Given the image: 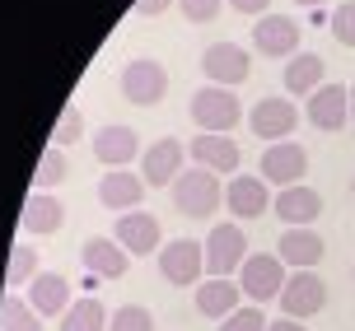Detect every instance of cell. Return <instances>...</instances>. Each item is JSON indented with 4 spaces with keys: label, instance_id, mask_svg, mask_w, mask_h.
I'll return each mask as SVG.
<instances>
[{
    "label": "cell",
    "instance_id": "obj_41",
    "mask_svg": "<svg viewBox=\"0 0 355 331\" xmlns=\"http://www.w3.org/2000/svg\"><path fill=\"white\" fill-rule=\"evenodd\" d=\"M351 280H355V266H351Z\"/></svg>",
    "mask_w": 355,
    "mask_h": 331
},
{
    "label": "cell",
    "instance_id": "obj_12",
    "mask_svg": "<svg viewBox=\"0 0 355 331\" xmlns=\"http://www.w3.org/2000/svg\"><path fill=\"white\" fill-rule=\"evenodd\" d=\"M300 107L290 103V98H262V103L248 107V131L266 145H276V140H290L295 136V126H300Z\"/></svg>",
    "mask_w": 355,
    "mask_h": 331
},
{
    "label": "cell",
    "instance_id": "obj_10",
    "mask_svg": "<svg viewBox=\"0 0 355 331\" xmlns=\"http://www.w3.org/2000/svg\"><path fill=\"white\" fill-rule=\"evenodd\" d=\"M309 173V150L295 145V140H276L262 150V163H257V177L271 182V187H295Z\"/></svg>",
    "mask_w": 355,
    "mask_h": 331
},
{
    "label": "cell",
    "instance_id": "obj_9",
    "mask_svg": "<svg viewBox=\"0 0 355 331\" xmlns=\"http://www.w3.org/2000/svg\"><path fill=\"white\" fill-rule=\"evenodd\" d=\"M201 75L220 89H239L252 75V52L239 47V42H211L201 52Z\"/></svg>",
    "mask_w": 355,
    "mask_h": 331
},
{
    "label": "cell",
    "instance_id": "obj_29",
    "mask_svg": "<svg viewBox=\"0 0 355 331\" xmlns=\"http://www.w3.org/2000/svg\"><path fill=\"white\" fill-rule=\"evenodd\" d=\"M66 177V150H56V145H47L42 150V159H37V173H33V187L37 192H52L56 182Z\"/></svg>",
    "mask_w": 355,
    "mask_h": 331
},
{
    "label": "cell",
    "instance_id": "obj_34",
    "mask_svg": "<svg viewBox=\"0 0 355 331\" xmlns=\"http://www.w3.org/2000/svg\"><path fill=\"white\" fill-rule=\"evenodd\" d=\"M178 10H182L187 24H211V19H220L225 0H178Z\"/></svg>",
    "mask_w": 355,
    "mask_h": 331
},
{
    "label": "cell",
    "instance_id": "obj_27",
    "mask_svg": "<svg viewBox=\"0 0 355 331\" xmlns=\"http://www.w3.org/2000/svg\"><path fill=\"white\" fill-rule=\"evenodd\" d=\"M0 331H42V317L28 308V298H19L15 289H5V303H0Z\"/></svg>",
    "mask_w": 355,
    "mask_h": 331
},
{
    "label": "cell",
    "instance_id": "obj_40",
    "mask_svg": "<svg viewBox=\"0 0 355 331\" xmlns=\"http://www.w3.org/2000/svg\"><path fill=\"white\" fill-rule=\"evenodd\" d=\"M351 192H355V177H351Z\"/></svg>",
    "mask_w": 355,
    "mask_h": 331
},
{
    "label": "cell",
    "instance_id": "obj_17",
    "mask_svg": "<svg viewBox=\"0 0 355 331\" xmlns=\"http://www.w3.org/2000/svg\"><path fill=\"white\" fill-rule=\"evenodd\" d=\"M112 238L131 252V257H150V252H159V220L155 215H145V210H126L117 215V229H112Z\"/></svg>",
    "mask_w": 355,
    "mask_h": 331
},
{
    "label": "cell",
    "instance_id": "obj_20",
    "mask_svg": "<svg viewBox=\"0 0 355 331\" xmlns=\"http://www.w3.org/2000/svg\"><path fill=\"white\" fill-rule=\"evenodd\" d=\"M24 298H28V308H33V313L42 317V322H47V317H56V322H61V313H66V308L75 303V298H71V280H66V276H56V271H47V276L37 271Z\"/></svg>",
    "mask_w": 355,
    "mask_h": 331
},
{
    "label": "cell",
    "instance_id": "obj_26",
    "mask_svg": "<svg viewBox=\"0 0 355 331\" xmlns=\"http://www.w3.org/2000/svg\"><path fill=\"white\" fill-rule=\"evenodd\" d=\"M107 308L103 303H98V298H75L71 308H66V313H61V331H107Z\"/></svg>",
    "mask_w": 355,
    "mask_h": 331
},
{
    "label": "cell",
    "instance_id": "obj_16",
    "mask_svg": "<svg viewBox=\"0 0 355 331\" xmlns=\"http://www.w3.org/2000/svg\"><path fill=\"white\" fill-rule=\"evenodd\" d=\"M187 159L196 168H211V173H239V145L234 136H215V131H196V140L187 145Z\"/></svg>",
    "mask_w": 355,
    "mask_h": 331
},
{
    "label": "cell",
    "instance_id": "obj_15",
    "mask_svg": "<svg viewBox=\"0 0 355 331\" xmlns=\"http://www.w3.org/2000/svg\"><path fill=\"white\" fill-rule=\"evenodd\" d=\"M80 262L94 280H122L131 271V252L117 238H85L80 243Z\"/></svg>",
    "mask_w": 355,
    "mask_h": 331
},
{
    "label": "cell",
    "instance_id": "obj_14",
    "mask_svg": "<svg viewBox=\"0 0 355 331\" xmlns=\"http://www.w3.org/2000/svg\"><path fill=\"white\" fill-rule=\"evenodd\" d=\"M322 252H327V243H322V233L313 224L281 229V238H276V257H281L290 271H313V266L322 262Z\"/></svg>",
    "mask_w": 355,
    "mask_h": 331
},
{
    "label": "cell",
    "instance_id": "obj_8",
    "mask_svg": "<svg viewBox=\"0 0 355 331\" xmlns=\"http://www.w3.org/2000/svg\"><path fill=\"white\" fill-rule=\"evenodd\" d=\"M300 37L304 28L290 15H262L252 24V52L266 61H290V56H300Z\"/></svg>",
    "mask_w": 355,
    "mask_h": 331
},
{
    "label": "cell",
    "instance_id": "obj_6",
    "mask_svg": "<svg viewBox=\"0 0 355 331\" xmlns=\"http://www.w3.org/2000/svg\"><path fill=\"white\" fill-rule=\"evenodd\" d=\"M281 313L295 317V322H309V317H318L322 308H327V280L318 276V271H290V280H285L281 289Z\"/></svg>",
    "mask_w": 355,
    "mask_h": 331
},
{
    "label": "cell",
    "instance_id": "obj_4",
    "mask_svg": "<svg viewBox=\"0 0 355 331\" xmlns=\"http://www.w3.org/2000/svg\"><path fill=\"white\" fill-rule=\"evenodd\" d=\"M122 98L131 107H159L168 98V70L164 61H150V56H136L122 66Z\"/></svg>",
    "mask_w": 355,
    "mask_h": 331
},
{
    "label": "cell",
    "instance_id": "obj_19",
    "mask_svg": "<svg viewBox=\"0 0 355 331\" xmlns=\"http://www.w3.org/2000/svg\"><path fill=\"white\" fill-rule=\"evenodd\" d=\"M66 224V206H61V196L52 192H33L19 210V229L28 233V238H52L56 229Z\"/></svg>",
    "mask_w": 355,
    "mask_h": 331
},
{
    "label": "cell",
    "instance_id": "obj_18",
    "mask_svg": "<svg viewBox=\"0 0 355 331\" xmlns=\"http://www.w3.org/2000/svg\"><path fill=\"white\" fill-rule=\"evenodd\" d=\"M145 177L131 173V168H107L103 182H98V201H103L107 210H117V215H126V210H141L145 201Z\"/></svg>",
    "mask_w": 355,
    "mask_h": 331
},
{
    "label": "cell",
    "instance_id": "obj_38",
    "mask_svg": "<svg viewBox=\"0 0 355 331\" xmlns=\"http://www.w3.org/2000/svg\"><path fill=\"white\" fill-rule=\"evenodd\" d=\"M295 5H304V10H313V5H322V0H295Z\"/></svg>",
    "mask_w": 355,
    "mask_h": 331
},
{
    "label": "cell",
    "instance_id": "obj_33",
    "mask_svg": "<svg viewBox=\"0 0 355 331\" xmlns=\"http://www.w3.org/2000/svg\"><path fill=\"white\" fill-rule=\"evenodd\" d=\"M75 140H80V107H66V112H61V122H56V131H52V140H47V145H56V150H66V145H75Z\"/></svg>",
    "mask_w": 355,
    "mask_h": 331
},
{
    "label": "cell",
    "instance_id": "obj_3",
    "mask_svg": "<svg viewBox=\"0 0 355 331\" xmlns=\"http://www.w3.org/2000/svg\"><path fill=\"white\" fill-rule=\"evenodd\" d=\"M285 280H290V266H285L276 252H248V262L239 266V289H243V298H252L257 308L271 303V298H281Z\"/></svg>",
    "mask_w": 355,
    "mask_h": 331
},
{
    "label": "cell",
    "instance_id": "obj_21",
    "mask_svg": "<svg viewBox=\"0 0 355 331\" xmlns=\"http://www.w3.org/2000/svg\"><path fill=\"white\" fill-rule=\"evenodd\" d=\"M271 210H276V220H281L285 229H304L322 215V196L313 192V187H300V182H295V187H281V192H276Z\"/></svg>",
    "mask_w": 355,
    "mask_h": 331
},
{
    "label": "cell",
    "instance_id": "obj_32",
    "mask_svg": "<svg viewBox=\"0 0 355 331\" xmlns=\"http://www.w3.org/2000/svg\"><path fill=\"white\" fill-rule=\"evenodd\" d=\"M327 28H332V37L341 47H355V0H341L337 10L327 15Z\"/></svg>",
    "mask_w": 355,
    "mask_h": 331
},
{
    "label": "cell",
    "instance_id": "obj_36",
    "mask_svg": "<svg viewBox=\"0 0 355 331\" xmlns=\"http://www.w3.org/2000/svg\"><path fill=\"white\" fill-rule=\"evenodd\" d=\"M225 5H234V15H257V19H262L271 0H225Z\"/></svg>",
    "mask_w": 355,
    "mask_h": 331
},
{
    "label": "cell",
    "instance_id": "obj_13",
    "mask_svg": "<svg viewBox=\"0 0 355 331\" xmlns=\"http://www.w3.org/2000/svg\"><path fill=\"white\" fill-rule=\"evenodd\" d=\"M304 117H309V126H318V131H341V126L351 122V89L346 84H318L309 93Z\"/></svg>",
    "mask_w": 355,
    "mask_h": 331
},
{
    "label": "cell",
    "instance_id": "obj_30",
    "mask_svg": "<svg viewBox=\"0 0 355 331\" xmlns=\"http://www.w3.org/2000/svg\"><path fill=\"white\" fill-rule=\"evenodd\" d=\"M107 331H155V313L145 303H122L107 317Z\"/></svg>",
    "mask_w": 355,
    "mask_h": 331
},
{
    "label": "cell",
    "instance_id": "obj_25",
    "mask_svg": "<svg viewBox=\"0 0 355 331\" xmlns=\"http://www.w3.org/2000/svg\"><path fill=\"white\" fill-rule=\"evenodd\" d=\"M322 75H327V61L318 52H300L285 61V89L295 93V98H309L313 89L322 84Z\"/></svg>",
    "mask_w": 355,
    "mask_h": 331
},
{
    "label": "cell",
    "instance_id": "obj_37",
    "mask_svg": "<svg viewBox=\"0 0 355 331\" xmlns=\"http://www.w3.org/2000/svg\"><path fill=\"white\" fill-rule=\"evenodd\" d=\"M266 331H309V327H304V322H295V317H276Z\"/></svg>",
    "mask_w": 355,
    "mask_h": 331
},
{
    "label": "cell",
    "instance_id": "obj_5",
    "mask_svg": "<svg viewBox=\"0 0 355 331\" xmlns=\"http://www.w3.org/2000/svg\"><path fill=\"white\" fill-rule=\"evenodd\" d=\"M206 276H220V280H234V271L248 262V233L243 224H211L206 233Z\"/></svg>",
    "mask_w": 355,
    "mask_h": 331
},
{
    "label": "cell",
    "instance_id": "obj_2",
    "mask_svg": "<svg viewBox=\"0 0 355 331\" xmlns=\"http://www.w3.org/2000/svg\"><path fill=\"white\" fill-rule=\"evenodd\" d=\"M187 112H192L196 131H215V136H230L234 126L243 122V112H248V107L239 103V93H234V89L201 84V89L192 93V103H187Z\"/></svg>",
    "mask_w": 355,
    "mask_h": 331
},
{
    "label": "cell",
    "instance_id": "obj_39",
    "mask_svg": "<svg viewBox=\"0 0 355 331\" xmlns=\"http://www.w3.org/2000/svg\"><path fill=\"white\" fill-rule=\"evenodd\" d=\"M351 126H355V84H351Z\"/></svg>",
    "mask_w": 355,
    "mask_h": 331
},
{
    "label": "cell",
    "instance_id": "obj_35",
    "mask_svg": "<svg viewBox=\"0 0 355 331\" xmlns=\"http://www.w3.org/2000/svg\"><path fill=\"white\" fill-rule=\"evenodd\" d=\"M178 0H136V19H159L164 10H173Z\"/></svg>",
    "mask_w": 355,
    "mask_h": 331
},
{
    "label": "cell",
    "instance_id": "obj_1",
    "mask_svg": "<svg viewBox=\"0 0 355 331\" xmlns=\"http://www.w3.org/2000/svg\"><path fill=\"white\" fill-rule=\"evenodd\" d=\"M168 192H173L178 215H187V220H215V210L225 206V182H220V173L196 168V163L178 173V182Z\"/></svg>",
    "mask_w": 355,
    "mask_h": 331
},
{
    "label": "cell",
    "instance_id": "obj_11",
    "mask_svg": "<svg viewBox=\"0 0 355 331\" xmlns=\"http://www.w3.org/2000/svg\"><path fill=\"white\" fill-rule=\"evenodd\" d=\"M182 163H187V145H182L178 136H159L155 145H145L141 150L145 187H173L178 173H182Z\"/></svg>",
    "mask_w": 355,
    "mask_h": 331
},
{
    "label": "cell",
    "instance_id": "obj_31",
    "mask_svg": "<svg viewBox=\"0 0 355 331\" xmlns=\"http://www.w3.org/2000/svg\"><path fill=\"white\" fill-rule=\"evenodd\" d=\"M215 331H266V313L257 303H243V308H234L225 322H215Z\"/></svg>",
    "mask_w": 355,
    "mask_h": 331
},
{
    "label": "cell",
    "instance_id": "obj_7",
    "mask_svg": "<svg viewBox=\"0 0 355 331\" xmlns=\"http://www.w3.org/2000/svg\"><path fill=\"white\" fill-rule=\"evenodd\" d=\"M159 276L168 285H178V289L201 285V276H206V247L196 238H168L159 247Z\"/></svg>",
    "mask_w": 355,
    "mask_h": 331
},
{
    "label": "cell",
    "instance_id": "obj_28",
    "mask_svg": "<svg viewBox=\"0 0 355 331\" xmlns=\"http://www.w3.org/2000/svg\"><path fill=\"white\" fill-rule=\"evenodd\" d=\"M33 276H37V252H33V243L24 238V243L10 247V262H5V289L33 285Z\"/></svg>",
    "mask_w": 355,
    "mask_h": 331
},
{
    "label": "cell",
    "instance_id": "obj_23",
    "mask_svg": "<svg viewBox=\"0 0 355 331\" xmlns=\"http://www.w3.org/2000/svg\"><path fill=\"white\" fill-rule=\"evenodd\" d=\"M225 206H230L234 220H257L271 206V192L257 173H234V182L225 187Z\"/></svg>",
    "mask_w": 355,
    "mask_h": 331
},
{
    "label": "cell",
    "instance_id": "obj_24",
    "mask_svg": "<svg viewBox=\"0 0 355 331\" xmlns=\"http://www.w3.org/2000/svg\"><path fill=\"white\" fill-rule=\"evenodd\" d=\"M239 298H243V289H239V280H220V276H206L201 285H196V313L211 317V322H225V317L239 308Z\"/></svg>",
    "mask_w": 355,
    "mask_h": 331
},
{
    "label": "cell",
    "instance_id": "obj_22",
    "mask_svg": "<svg viewBox=\"0 0 355 331\" xmlns=\"http://www.w3.org/2000/svg\"><path fill=\"white\" fill-rule=\"evenodd\" d=\"M94 154H98V163H107V168H126L131 159H141V136L122 122L98 126V131H94Z\"/></svg>",
    "mask_w": 355,
    "mask_h": 331
}]
</instances>
